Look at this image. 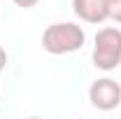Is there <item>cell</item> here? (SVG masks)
<instances>
[{
  "label": "cell",
  "mask_w": 121,
  "mask_h": 119,
  "mask_svg": "<svg viewBox=\"0 0 121 119\" xmlns=\"http://www.w3.org/2000/svg\"><path fill=\"white\" fill-rule=\"evenodd\" d=\"M14 2L19 5V7H23V9H28V7H35V5H37L40 0H14Z\"/></svg>",
  "instance_id": "8992f818"
},
{
  "label": "cell",
  "mask_w": 121,
  "mask_h": 119,
  "mask_svg": "<svg viewBox=\"0 0 121 119\" xmlns=\"http://www.w3.org/2000/svg\"><path fill=\"white\" fill-rule=\"evenodd\" d=\"M89 101L93 107L109 112L121 105V84L112 77H100L89 87Z\"/></svg>",
  "instance_id": "3957f363"
},
{
  "label": "cell",
  "mask_w": 121,
  "mask_h": 119,
  "mask_svg": "<svg viewBox=\"0 0 121 119\" xmlns=\"http://www.w3.org/2000/svg\"><path fill=\"white\" fill-rule=\"evenodd\" d=\"M5 68H7V51L0 47V73H2Z\"/></svg>",
  "instance_id": "52a82bcc"
},
{
  "label": "cell",
  "mask_w": 121,
  "mask_h": 119,
  "mask_svg": "<svg viewBox=\"0 0 121 119\" xmlns=\"http://www.w3.org/2000/svg\"><path fill=\"white\" fill-rule=\"evenodd\" d=\"M121 63V30L114 26H105L95 33L93 42V65L98 70H114Z\"/></svg>",
  "instance_id": "7a4b0ae2"
},
{
  "label": "cell",
  "mask_w": 121,
  "mask_h": 119,
  "mask_svg": "<svg viewBox=\"0 0 121 119\" xmlns=\"http://www.w3.org/2000/svg\"><path fill=\"white\" fill-rule=\"evenodd\" d=\"M86 42V33L82 26H77L72 21H63V23H51L47 26L42 33V47L44 51L54 54V56H63V54H72L79 51Z\"/></svg>",
  "instance_id": "6da1fadb"
},
{
  "label": "cell",
  "mask_w": 121,
  "mask_h": 119,
  "mask_svg": "<svg viewBox=\"0 0 121 119\" xmlns=\"http://www.w3.org/2000/svg\"><path fill=\"white\" fill-rule=\"evenodd\" d=\"M72 12L86 23H103L109 19L105 0H72Z\"/></svg>",
  "instance_id": "277c9868"
},
{
  "label": "cell",
  "mask_w": 121,
  "mask_h": 119,
  "mask_svg": "<svg viewBox=\"0 0 121 119\" xmlns=\"http://www.w3.org/2000/svg\"><path fill=\"white\" fill-rule=\"evenodd\" d=\"M105 2H107V16L121 23V0H105Z\"/></svg>",
  "instance_id": "5b68a950"
}]
</instances>
